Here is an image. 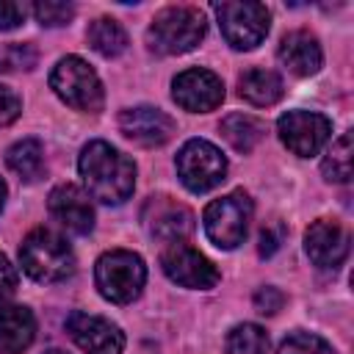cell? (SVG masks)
Instances as JSON below:
<instances>
[{
    "label": "cell",
    "instance_id": "1",
    "mask_svg": "<svg viewBox=\"0 0 354 354\" xmlns=\"http://www.w3.org/2000/svg\"><path fill=\"white\" fill-rule=\"evenodd\" d=\"M80 177L86 183L88 196L105 205H122L136 188V166L133 160L111 147L108 141H91L83 147L77 160Z\"/></svg>",
    "mask_w": 354,
    "mask_h": 354
},
{
    "label": "cell",
    "instance_id": "2",
    "mask_svg": "<svg viewBox=\"0 0 354 354\" xmlns=\"http://www.w3.org/2000/svg\"><path fill=\"white\" fill-rule=\"evenodd\" d=\"M205 30H207V22L199 8L169 6L155 14L147 30V41L160 55H180V53L194 50L205 39Z\"/></svg>",
    "mask_w": 354,
    "mask_h": 354
},
{
    "label": "cell",
    "instance_id": "3",
    "mask_svg": "<svg viewBox=\"0 0 354 354\" xmlns=\"http://www.w3.org/2000/svg\"><path fill=\"white\" fill-rule=\"evenodd\" d=\"M19 263L36 282H61L75 271V254L69 243L53 230H33L19 246Z\"/></svg>",
    "mask_w": 354,
    "mask_h": 354
},
{
    "label": "cell",
    "instance_id": "4",
    "mask_svg": "<svg viewBox=\"0 0 354 354\" xmlns=\"http://www.w3.org/2000/svg\"><path fill=\"white\" fill-rule=\"evenodd\" d=\"M94 282L100 293L113 304H127L138 299L147 282V266L136 252L113 249L105 252L94 266Z\"/></svg>",
    "mask_w": 354,
    "mask_h": 354
},
{
    "label": "cell",
    "instance_id": "5",
    "mask_svg": "<svg viewBox=\"0 0 354 354\" xmlns=\"http://www.w3.org/2000/svg\"><path fill=\"white\" fill-rule=\"evenodd\" d=\"M50 86L75 111L97 113L102 108V83L97 72L77 55H66L55 64L50 75Z\"/></svg>",
    "mask_w": 354,
    "mask_h": 354
},
{
    "label": "cell",
    "instance_id": "6",
    "mask_svg": "<svg viewBox=\"0 0 354 354\" xmlns=\"http://www.w3.org/2000/svg\"><path fill=\"white\" fill-rule=\"evenodd\" d=\"M252 199L246 191H232L221 199H213L205 207V232L218 249H235L243 243L252 221Z\"/></svg>",
    "mask_w": 354,
    "mask_h": 354
},
{
    "label": "cell",
    "instance_id": "7",
    "mask_svg": "<svg viewBox=\"0 0 354 354\" xmlns=\"http://www.w3.org/2000/svg\"><path fill=\"white\" fill-rule=\"evenodd\" d=\"M221 33L227 39L230 47L235 50H252L257 47L266 33H268V8L263 3H252V0H227V3H216L213 6Z\"/></svg>",
    "mask_w": 354,
    "mask_h": 354
},
{
    "label": "cell",
    "instance_id": "8",
    "mask_svg": "<svg viewBox=\"0 0 354 354\" xmlns=\"http://www.w3.org/2000/svg\"><path fill=\"white\" fill-rule=\"evenodd\" d=\"M177 174L188 191L205 194L224 180L227 158L221 155V149L216 144H210L205 138H191L177 152Z\"/></svg>",
    "mask_w": 354,
    "mask_h": 354
},
{
    "label": "cell",
    "instance_id": "9",
    "mask_svg": "<svg viewBox=\"0 0 354 354\" xmlns=\"http://www.w3.org/2000/svg\"><path fill=\"white\" fill-rule=\"evenodd\" d=\"M160 266L166 271V277L183 288H199L207 290L218 282V271L216 266L191 243L185 241H171L163 254H160Z\"/></svg>",
    "mask_w": 354,
    "mask_h": 354
},
{
    "label": "cell",
    "instance_id": "10",
    "mask_svg": "<svg viewBox=\"0 0 354 354\" xmlns=\"http://www.w3.org/2000/svg\"><path fill=\"white\" fill-rule=\"evenodd\" d=\"M277 133L293 155L310 158L329 141L332 122L315 111H288L285 116H279Z\"/></svg>",
    "mask_w": 354,
    "mask_h": 354
},
{
    "label": "cell",
    "instance_id": "11",
    "mask_svg": "<svg viewBox=\"0 0 354 354\" xmlns=\"http://www.w3.org/2000/svg\"><path fill=\"white\" fill-rule=\"evenodd\" d=\"M171 97L180 108L191 111V113H207L213 108L221 105L224 100V83L218 75H213L210 69H185L174 77L171 83Z\"/></svg>",
    "mask_w": 354,
    "mask_h": 354
},
{
    "label": "cell",
    "instance_id": "12",
    "mask_svg": "<svg viewBox=\"0 0 354 354\" xmlns=\"http://www.w3.org/2000/svg\"><path fill=\"white\" fill-rule=\"evenodd\" d=\"M141 221H144L149 235H155L160 241H169V243L183 241L194 230V213L183 202H177L166 194H158V196L147 199V205L141 210Z\"/></svg>",
    "mask_w": 354,
    "mask_h": 354
},
{
    "label": "cell",
    "instance_id": "13",
    "mask_svg": "<svg viewBox=\"0 0 354 354\" xmlns=\"http://www.w3.org/2000/svg\"><path fill=\"white\" fill-rule=\"evenodd\" d=\"M66 332L86 354H122L124 348L122 329L100 315L72 313L66 318Z\"/></svg>",
    "mask_w": 354,
    "mask_h": 354
},
{
    "label": "cell",
    "instance_id": "14",
    "mask_svg": "<svg viewBox=\"0 0 354 354\" xmlns=\"http://www.w3.org/2000/svg\"><path fill=\"white\" fill-rule=\"evenodd\" d=\"M119 130L124 133V138H130L141 147H160L171 138L174 119L169 113H163L160 108L136 105V108H124L119 113Z\"/></svg>",
    "mask_w": 354,
    "mask_h": 354
},
{
    "label": "cell",
    "instance_id": "15",
    "mask_svg": "<svg viewBox=\"0 0 354 354\" xmlns=\"http://www.w3.org/2000/svg\"><path fill=\"white\" fill-rule=\"evenodd\" d=\"M304 249L318 268H337L348 254V230L335 218H318L304 232Z\"/></svg>",
    "mask_w": 354,
    "mask_h": 354
},
{
    "label": "cell",
    "instance_id": "16",
    "mask_svg": "<svg viewBox=\"0 0 354 354\" xmlns=\"http://www.w3.org/2000/svg\"><path fill=\"white\" fill-rule=\"evenodd\" d=\"M47 207L53 213V218L66 227L69 232H77V235H86L91 232L94 227V207H91V199L83 188L77 185H58L50 191V199H47Z\"/></svg>",
    "mask_w": 354,
    "mask_h": 354
},
{
    "label": "cell",
    "instance_id": "17",
    "mask_svg": "<svg viewBox=\"0 0 354 354\" xmlns=\"http://www.w3.org/2000/svg\"><path fill=\"white\" fill-rule=\"evenodd\" d=\"M277 55H279L282 66H288L299 77L315 75L321 69V64H324L321 44H318V39L310 30H290V33H285L282 41H279Z\"/></svg>",
    "mask_w": 354,
    "mask_h": 354
},
{
    "label": "cell",
    "instance_id": "18",
    "mask_svg": "<svg viewBox=\"0 0 354 354\" xmlns=\"http://www.w3.org/2000/svg\"><path fill=\"white\" fill-rule=\"evenodd\" d=\"M36 337V318L22 304L0 307V354H22Z\"/></svg>",
    "mask_w": 354,
    "mask_h": 354
},
{
    "label": "cell",
    "instance_id": "19",
    "mask_svg": "<svg viewBox=\"0 0 354 354\" xmlns=\"http://www.w3.org/2000/svg\"><path fill=\"white\" fill-rule=\"evenodd\" d=\"M238 94L252 105H274L282 97V77L271 69H246L238 80Z\"/></svg>",
    "mask_w": 354,
    "mask_h": 354
},
{
    "label": "cell",
    "instance_id": "20",
    "mask_svg": "<svg viewBox=\"0 0 354 354\" xmlns=\"http://www.w3.org/2000/svg\"><path fill=\"white\" fill-rule=\"evenodd\" d=\"M6 163L14 174H19L25 183H36L44 177V149L36 138H22L6 152Z\"/></svg>",
    "mask_w": 354,
    "mask_h": 354
},
{
    "label": "cell",
    "instance_id": "21",
    "mask_svg": "<svg viewBox=\"0 0 354 354\" xmlns=\"http://www.w3.org/2000/svg\"><path fill=\"white\" fill-rule=\"evenodd\" d=\"M86 39H88V44H91L100 55H105V58H116V55H122L124 47H127V33H124V28H122L116 19H111V17L94 19V22L88 25V30H86Z\"/></svg>",
    "mask_w": 354,
    "mask_h": 354
},
{
    "label": "cell",
    "instance_id": "22",
    "mask_svg": "<svg viewBox=\"0 0 354 354\" xmlns=\"http://www.w3.org/2000/svg\"><path fill=\"white\" fill-rule=\"evenodd\" d=\"M221 133L232 144V149L252 152L254 144L263 138V122L254 119V116H249V113H230L221 122Z\"/></svg>",
    "mask_w": 354,
    "mask_h": 354
},
{
    "label": "cell",
    "instance_id": "23",
    "mask_svg": "<svg viewBox=\"0 0 354 354\" xmlns=\"http://www.w3.org/2000/svg\"><path fill=\"white\" fill-rule=\"evenodd\" d=\"M227 354H268V335L257 324H238L227 335Z\"/></svg>",
    "mask_w": 354,
    "mask_h": 354
},
{
    "label": "cell",
    "instance_id": "24",
    "mask_svg": "<svg viewBox=\"0 0 354 354\" xmlns=\"http://www.w3.org/2000/svg\"><path fill=\"white\" fill-rule=\"evenodd\" d=\"M321 171L329 183H348L351 180V133H343L332 149L326 152Z\"/></svg>",
    "mask_w": 354,
    "mask_h": 354
},
{
    "label": "cell",
    "instance_id": "25",
    "mask_svg": "<svg viewBox=\"0 0 354 354\" xmlns=\"http://www.w3.org/2000/svg\"><path fill=\"white\" fill-rule=\"evenodd\" d=\"M36 47L33 44H0V72H28L36 66Z\"/></svg>",
    "mask_w": 354,
    "mask_h": 354
},
{
    "label": "cell",
    "instance_id": "26",
    "mask_svg": "<svg viewBox=\"0 0 354 354\" xmlns=\"http://www.w3.org/2000/svg\"><path fill=\"white\" fill-rule=\"evenodd\" d=\"M277 354H335L332 346L313 332H293L279 343Z\"/></svg>",
    "mask_w": 354,
    "mask_h": 354
},
{
    "label": "cell",
    "instance_id": "27",
    "mask_svg": "<svg viewBox=\"0 0 354 354\" xmlns=\"http://www.w3.org/2000/svg\"><path fill=\"white\" fill-rule=\"evenodd\" d=\"M33 14H36V19L41 25L58 28V25H66L75 17V6L72 3H61V0H44V3L33 6Z\"/></svg>",
    "mask_w": 354,
    "mask_h": 354
},
{
    "label": "cell",
    "instance_id": "28",
    "mask_svg": "<svg viewBox=\"0 0 354 354\" xmlns=\"http://www.w3.org/2000/svg\"><path fill=\"white\" fill-rule=\"evenodd\" d=\"M282 304H285V296L277 290V288H260L257 293H254V310L257 313H263V315H274L277 310H282Z\"/></svg>",
    "mask_w": 354,
    "mask_h": 354
},
{
    "label": "cell",
    "instance_id": "29",
    "mask_svg": "<svg viewBox=\"0 0 354 354\" xmlns=\"http://www.w3.org/2000/svg\"><path fill=\"white\" fill-rule=\"evenodd\" d=\"M25 17H28V6L25 3L0 0V30H11V28L22 25Z\"/></svg>",
    "mask_w": 354,
    "mask_h": 354
},
{
    "label": "cell",
    "instance_id": "30",
    "mask_svg": "<svg viewBox=\"0 0 354 354\" xmlns=\"http://www.w3.org/2000/svg\"><path fill=\"white\" fill-rule=\"evenodd\" d=\"M19 113H22V100L8 86H0V127L11 124Z\"/></svg>",
    "mask_w": 354,
    "mask_h": 354
},
{
    "label": "cell",
    "instance_id": "31",
    "mask_svg": "<svg viewBox=\"0 0 354 354\" xmlns=\"http://www.w3.org/2000/svg\"><path fill=\"white\" fill-rule=\"evenodd\" d=\"M282 238H285V230H282V224H271V227H263V232H260V246H257V252H260V257H271L279 246H282Z\"/></svg>",
    "mask_w": 354,
    "mask_h": 354
},
{
    "label": "cell",
    "instance_id": "32",
    "mask_svg": "<svg viewBox=\"0 0 354 354\" xmlns=\"http://www.w3.org/2000/svg\"><path fill=\"white\" fill-rule=\"evenodd\" d=\"M14 290H17V268H14L11 260L0 252V301H6Z\"/></svg>",
    "mask_w": 354,
    "mask_h": 354
},
{
    "label": "cell",
    "instance_id": "33",
    "mask_svg": "<svg viewBox=\"0 0 354 354\" xmlns=\"http://www.w3.org/2000/svg\"><path fill=\"white\" fill-rule=\"evenodd\" d=\"M3 202H6V183L0 180V210H3Z\"/></svg>",
    "mask_w": 354,
    "mask_h": 354
},
{
    "label": "cell",
    "instance_id": "34",
    "mask_svg": "<svg viewBox=\"0 0 354 354\" xmlns=\"http://www.w3.org/2000/svg\"><path fill=\"white\" fill-rule=\"evenodd\" d=\"M44 354H66V351H61V348H50V351H44Z\"/></svg>",
    "mask_w": 354,
    "mask_h": 354
}]
</instances>
